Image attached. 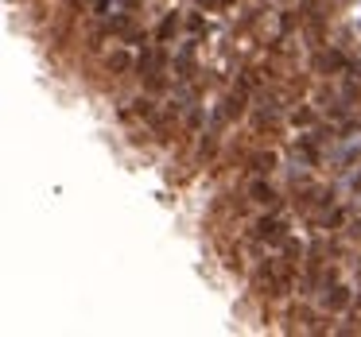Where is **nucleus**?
Segmentation results:
<instances>
[{"mask_svg": "<svg viewBox=\"0 0 361 337\" xmlns=\"http://www.w3.org/2000/svg\"><path fill=\"white\" fill-rule=\"evenodd\" d=\"M171 70H175V82H195L198 74V39L195 35H187V39L175 47V55H171Z\"/></svg>", "mask_w": 361, "mask_h": 337, "instance_id": "nucleus-7", "label": "nucleus"}, {"mask_svg": "<svg viewBox=\"0 0 361 337\" xmlns=\"http://www.w3.org/2000/svg\"><path fill=\"white\" fill-rule=\"evenodd\" d=\"M311 221H314V229H322V233H342L345 221H350V210L338 205V202H326V205H319V210L311 213Z\"/></svg>", "mask_w": 361, "mask_h": 337, "instance_id": "nucleus-8", "label": "nucleus"}, {"mask_svg": "<svg viewBox=\"0 0 361 337\" xmlns=\"http://www.w3.org/2000/svg\"><path fill=\"white\" fill-rule=\"evenodd\" d=\"M102 74H105V78H113V82L136 78V51L128 47V43L105 51V55H102Z\"/></svg>", "mask_w": 361, "mask_h": 337, "instance_id": "nucleus-6", "label": "nucleus"}, {"mask_svg": "<svg viewBox=\"0 0 361 337\" xmlns=\"http://www.w3.org/2000/svg\"><path fill=\"white\" fill-rule=\"evenodd\" d=\"M245 198H249L257 210H280L283 205V194H280V186L272 182V174H249V182H245Z\"/></svg>", "mask_w": 361, "mask_h": 337, "instance_id": "nucleus-5", "label": "nucleus"}, {"mask_svg": "<svg viewBox=\"0 0 361 337\" xmlns=\"http://www.w3.org/2000/svg\"><path fill=\"white\" fill-rule=\"evenodd\" d=\"M311 70L322 74V78H342V74H357L361 66L353 63L342 47H319L311 55Z\"/></svg>", "mask_w": 361, "mask_h": 337, "instance_id": "nucleus-4", "label": "nucleus"}, {"mask_svg": "<svg viewBox=\"0 0 361 337\" xmlns=\"http://www.w3.org/2000/svg\"><path fill=\"white\" fill-rule=\"evenodd\" d=\"M276 167H280V151L276 148H257L245 155V171L249 174H272Z\"/></svg>", "mask_w": 361, "mask_h": 337, "instance_id": "nucleus-9", "label": "nucleus"}, {"mask_svg": "<svg viewBox=\"0 0 361 337\" xmlns=\"http://www.w3.org/2000/svg\"><path fill=\"white\" fill-rule=\"evenodd\" d=\"M283 236H291V221H288V213H283V205L280 210H264L249 225V241H260V244H268V248H280Z\"/></svg>", "mask_w": 361, "mask_h": 337, "instance_id": "nucleus-2", "label": "nucleus"}, {"mask_svg": "<svg viewBox=\"0 0 361 337\" xmlns=\"http://www.w3.org/2000/svg\"><path fill=\"white\" fill-rule=\"evenodd\" d=\"M183 27H187V35H195V39H202V35L210 32V20L202 16V8H190L187 16H183Z\"/></svg>", "mask_w": 361, "mask_h": 337, "instance_id": "nucleus-12", "label": "nucleus"}, {"mask_svg": "<svg viewBox=\"0 0 361 337\" xmlns=\"http://www.w3.org/2000/svg\"><path fill=\"white\" fill-rule=\"evenodd\" d=\"M295 279H299V264H291L288 256H264L257 260V267H252L249 283H252V295L260 298H288L295 295Z\"/></svg>", "mask_w": 361, "mask_h": 337, "instance_id": "nucleus-1", "label": "nucleus"}, {"mask_svg": "<svg viewBox=\"0 0 361 337\" xmlns=\"http://www.w3.org/2000/svg\"><path fill=\"white\" fill-rule=\"evenodd\" d=\"M353 318H361V283H357V291H353Z\"/></svg>", "mask_w": 361, "mask_h": 337, "instance_id": "nucleus-13", "label": "nucleus"}, {"mask_svg": "<svg viewBox=\"0 0 361 337\" xmlns=\"http://www.w3.org/2000/svg\"><path fill=\"white\" fill-rule=\"evenodd\" d=\"M350 186H353V190H361V171H350Z\"/></svg>", "mask_w": 361, "mask_h": 337, "instance_id": "nucleus-14", "label": "nucleus"}, {"mask_svg": "<svg viewBox=\"0 0 361 337\" xmlns=\"http://www.w3.org/2000/svg\"><path fill=\"white\" fill-rule=\"evenodd\" d=\"M314 120H319V109H314V105L291 101V109H288V125L291 128H314Z\"/></svg>", "mask_w": 361, "mask_h": 337, "instance_id": "nucleus-11", "label": "nucleus"}, {"mask_svg": "<svg viewBox=\"0 0 361 337\" xmlns=\"http://www.w3.org/2000/svg\"><path fill=\"white\" fill-rule=\"evenodd\" d=\"M183 32H187V27H183V12H164V20H159V27H156V39L171 47L175 39H183Z\"/></svg>", "mask_w": 361, "mask_h": 337, "instance_id": "nucleus-10", "label": "nucleus"}, {"mask_svg": "<svg viewBox=\"0 0 361 337\" xmlns=\"http://www.w3.org/2000/svg\"><path fill=\"white\" fill-rule=\"evenodd\" d=\"M353 291L350 283L342 279H326L319 287V295H314V303H319V314H330V318H338V314H350L353 310Z\"/></svg>", "mask_w": 361, "mask_h": 337, "instance_id": "nucleus-3", "label": "nucleus"}]
</instances>
